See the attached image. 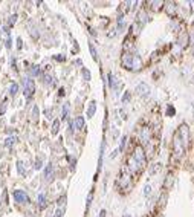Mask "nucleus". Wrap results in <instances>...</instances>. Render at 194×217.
Instances as JSON below:
<instances>
[{
	"instance_id": "obj_1",
	"label": "nucleus",
	"mask_w": 194,
	"mask_h": 217,
	"mask_svg": "<svg viewBox=\"0 0 194 217\" xmlns=\"http://www.w3.org/2000/svg\"><path fill=\"white\" fill-rule=\"evenodd\" d=\"M183 153H185V147H183V144H182L179 135L176 133V135H174V139H173V162L179 161V159L183 156Z\"/></svg>"
},
{
	"instance_id": "obj_37",
	"label": "nucleus",
	"mask_w": 194,
	"mask_h": 217,
	"mask_svg": "<svg viewBox=\"0 0 194 217\" xmlns=\"http://www.w3.org/2000/svg\"><path fill=\"white\" fill-rule=\"evenodd\" d=\"M55 60H58V61H64V57H61V55H55Z\"/></svg>"
},
{
	"instance_id": "obj_8",
	"label": "nucleus",
	"mask_w": 194,
	"mask_h": 217,
	"mask_svg": "<svg viewBox=\"0 0 194 217\" xmlns=\"http://www.w3.org/2000/svg\"><path fill=\"white\" fill-rule=\"evenodd\" d=\"M167 6H165V11H167V14L170 16V17H176V3L174 2H168V3H165Z\"/></svg>"
},
{
	"instance_id": "obj_28",
	"label": "nucleus",
	"mask_w": 194,
	"mask_h": 217,
	"mask_svg": "<svg viewBox=\"0 0 194 217\" xmlns=\"http://www.w3.org/2000/svg\"><path fill=\"white\" fill-rule=\"evenodd\" d=\"M174 113H176L174 107H171V105H170V107H168V110H167V115H168V116H173Z\"/></svg>"
},
{
	"instance_id": "obj_38",
	"label": "nucleus",
	"mask_w": 194,
	"mask_h": 217,
	"mask_svg": "<svg viewBox=\"0 0 194 217\" xmlns=\"http://www.w3.org/2000/svg\"><path fill=\"white\" fill-rule=\"evenodd\" d=\"M100 217H106V209H101V212H100Z\"/></svg>"
},
{
	"instance_id": "obj_27",
	"label": "nucleus",
	"mask_w": 194,
	"mask_h": 217,
	"mask_svg": "<svg viewBox=\"0 0 194 217\" xmlns=\"http://www.w3.org/2000/svg\"><path fill=\"white\" fill-rule=\"evenodd\" d=\"M109 84H110V87H115V78L112 73H109Z\"/></svg>"
},
{
	"instance_id": "obj_18",
	"label": "nucleus",
	"mask_w": 194,
	"mask_h": 217,
	"mask_svg": "<svg viewBox=\"0 0 194 217\" xmlns=\"http://www.w3.org/2000/svg\"><path fill=\"white\" fill-rule=\"evenodd\" d=\"M58 130H60V121L57 119V121H54V124H52V133H54V135H57V133H58Z\"/></svg>"
},
{
	"instance_id": "obj_35",
	"label": "nucleus",
	"mask_w": 194,
	"mask_h": 217,
	"mask_svg": "<svg viewBox=\"0 0 194 217\" xmlns=\"http://www.w3.org/2000/svg\"><path fill=\"white\" fill-rule=\"evenodd\" d=\"M67 108H69V105L66 104V105H64V108H63V118H66V115H67Z\"/></svg>"
},
{
	"instance_id": "obj_9",
	"label": "nucleus",
	"mask_w": 194,
	"mask_h": 217,
	"mask_svg": "<svg viewBox=\"0 0 194 217\" xmlns=\"http://www.w3.org/2000/svg\"><path fill=\"white\" fill-rule=\"evenodd\" d=\"M142 67V61L138 55H133V61H132V69L130 70H139Z\"/></svg>"
},
{
	"instance_id": "obj_5",
	"label": "nucleus",
	"mask_w": 194,
	"mask_h": 217,
	"mask_svg": "<svg viewBox=\"0 0 194 217\" xmlns=\"http://www.w3.org/2000/svg\"><path fill=\"white\" fill-rule=\"evenodd\" d=\"M12 196H14L16 202H19V203H28V202H29L28 194H26L25 191H22V190H16V191L12 193Z\"/></svg>"
},
{
	"instance_id": "obj_6",
	"label": "nucleus",
	"mask_w": 194,
	"mask_h": 217,
	"mask_svg": "<svg viewBox=\"0 0 194 217\" xmlns=\"http://www.w3.org/2000/svg\"><path fill=\"white\" fill-rule=\"evenodd\" d=\"M132 61H133V54H129V52H125L124 55H122V58H121V64H122V67L124 69H132Z\"/></svg>"
},
{
	"instance_id": "obj_25",
	"label": "nucleus",
	"mask_w": 194,
	"mask_h": 217,
	"mask_svg": "<svg viewBox=\"0 0 194 217\" xmlns=\"http://www.w3.org/2000/svg\"><path fill=\"white\" fill-rule=\"evenodd\" d=\"M125 142H127V136H124V138L121 139V145H119V151H122V150H124V147H125Z\"/></svg>"
},
{
	"instance_id": "obj_4",
	"label": "nucleus",
	"mask_w": 194,
	"mask_h": 217,
	"mask_svg": "<svg viewBox=\"0 0 194 217\" xmlns=\"http://www.w3.org/2000/svg\"><path fill=\"white\" fill-rule=\"evenodd\" d=\"M34 90H35V86H34V81L32 80H29V78H26L25 80V96L26 98H31L32 95H34Z\"/></svg>"
},
{
	"instance_id": "obj_21",
	"label": "nucleus",
	"mask_w": 194,
	"mask_h": 217,
	"mask_svg": "<svg viewBox=\"0 0 194 217\" xmlns=\"http://www.w3.org/2000/svg\"><path fill=\"white\" fill-rule=\"evenodd\" d=\"M16 141H17V138H14V136H11V138H8V139H6V142H5V144H6L8 147H11V145H12V144H14Z\"/></svg>"
},
{
	"instance_id": "obj_31",
	"label": "nucleus",
	"mask_w": 194,
	"mask_h": 217,
	"mask_svg": "<svg viewBox=\"0 0 194 217\" xmlns=\"http://www.w3.org/2000/svg\"><path fill=\"white\" fill-rule=\"evenodd\" d=\"M129 98H130V92H125V93H124V96H122V102H127V101H129Z\"/></svg>"
},
{
	"instance_id": "obj_22",
	"label": "nucleus",
	"mask_w": 194,
	"mask_h": 217,
	"mask_svg": "<svg viewBox=\"0 0 194 217\" xmlns=\"http://www.w3.org/2000/svg\"><path fill=\"white\" fill-rule=\"evenodd\" d=\"M83 76H84L86 81H89V80H90V72H89L87 69H83Z\"/></svg>"
},
{
	"instance_id": "obj_32",
	"label": "nucleus",
	"mask_w": 194,
	"mask_h": 217,
	"mask_svg": "<svg viewBox=\"0 0 194 217\" xmlns=\"http://www.w3.org/2000/svg\"><path fill=\"white\" fill-rule=\"evenodd\" d=\"M92 197H93V193L90 191V193H89V196H87V206H90V203H92Z\"/></svg>"
},
{
	"instance_id": "obj_12",
	"label": "nucleus",
	"mask_w": 194,
	"mask_h": 217,
	"mask_svg": "<svg viewBox=\"0 0 194 217\" xmlns=\"http://www.w3.org/2000/svg\"><path fill=\"white\" fill-rule=\"evenodd\" d=\"M130 179V174H125V170L122 171V174H121V180H119V185H121V188H127V180Z\"/></svg>"
},
{
	"instance_id": "obj_3",
	"label": "nucleus",
	"mask_w": 194,
	"mask_h": 217,
	"mask_svg": "<svg viewBox=\"0 0 194 217\" xmlns=\"http://www.w3.org/2000/svg\"><path fill=\"white\" fill-rule=\"evenodd\" d=\"M177 135H179V138H180V141H182L183 147L186 148V147H188V144H189V129H188V126H186V124H182V126L179 127Z\"/></svg>"
},
{
	"instance_id": "obj_16",
	"label": "nucleus",
	"mask_w": 194,
	"mask_h": 217,
	"mask_svg": "<svg viewBox=\"0 0 194 217\" xmlns=\"http://www.w3.org/2000/svg\"><path fill=\"white\" fill-rule=\"evenodd\" d=\"M89 49H90V54H92L93 60H95V61H98V55H96V49L93 48V44H92V43H89Z\"/></svg>"
},
{
	"instance_id": "obj_7",
	"label": "nucleus",
	"mask_w": 194,
	"mask_h": 217,
	"mask_svg": "<svg viewBox=\"0 0 194 217\" xmlns=\"http://www.w3.org/2000/svg\"><path fill=\"white\" fill-rule=\"evenodd\" d=\"M136 92H138V95H139V96H147V95H148V92H150V87H148V84L141 83V84H138Z\"/></svg>"
},
{
	"instance_id": "obj_11",
	"label": "nucleus",
	"mask_w": 194,
	"mask_h": 217,
	"mask_svg": "<svg viewBox=\"0 0 194 217\" xmlns=\"http://www.w3.org/2000/svg\"><path fill=\"white\" fill-rule=\"evenodd\" d=\"M141 141H142L144 144H147V142L150 141V130H148L147 127H144L142 132H141Z\"/></svg>"
},
{
	"instance_id": "obj_10",
	"label": "nucleus",
	"mask_w": 194,
	"mask_h": 217,
	"mask_svg": "<svg viewBox=\"0 0 194 217\" xmlns=\"http://www.w3.org/2000/svg\"><path fill=\"white\" fill-rule=\"evenodd\" d=\"M44 177H46L48 182H51V180L54 179V167H52V164H49V165L46 167V170H44Z\"/></svg>"
},
{
	"instance_id": "obj_2",
	"label": "nucleus",
	"mask_w": 194,
	"mask_h": 217,
	"mask_svg": "<svg viewBox=\"0 0 194 217\" xmlns=\"http://www.w3.org/2000/svg\"><path fill=\"white\" fill-rule=\"evenodd\" d=\"M141 167H145V164H147V159H145V151H144V148L141 147V145H138L135 150H133V156H132Z\"/></svg>"
},
{
	"instance_id": "obj_23",
	"label": "nucleus",
	"mask_w": 194,
	"mask_h": 217,
	"mask_svg": "<svg viewBox=\"0 0 194 217\" xmlns=\"http://www.w3.org/2000/svg\"><path fill=\"white\" fill-rule=\"evenodd\" d=\"M32 118H34V119L38 118V107H37V105H34V108H32Z\"/></svg>"
},
{
	"instance_id": "obj_36",
	"label": "nucleus",
	"mask_w": 194,
	"mask_h": 217,
	"mask_svg": "<svg viewBox=\"0 0 194 217\" xmlns=\"http://www.w3.org/2000/svg\"><path fill=\"white\" fill-rule=\"evenodd\" d=\"M22 46H23V44H22V40H20V38H17V48H19V49H22Z\"/></svg>"
},
{
	"instance_id": "obj_29",
	"label": "nucleus",
	"mask_w": 194,
	"mask_h": 217,
	"mask_svg": "<svg viewBox=\"0 0 194 217\" xmlns=\"http://www.w3.org/2000/svg\"><path fill=\"white\" fill-rule=\"evenodd\" d=\"M16 22H17V16H11L9 17V26H12Z\"/></svg>"
},
{
	"instance_id": "obj_13",
	"label": "nucleus",
	"mask_w": 194,
	"mask_h": 217,
	"mask_svg": "<svg viewBox=\"0 0 194 217\" xmlns=\"http://www.w3.org/2000/svg\"><path fill=\"white\" fill-rule=\"evenodd\" d=\"M38 208L40 209H43V208H46V205H48V202H46V196L44 194H38Z\"/></svg>"
},
{
	"instance_id": "obj_39",
	"label": "nucleus",
	"mask_w": 194,
	"mask_h": 217,
	"mask_svg": "<svg viewBox=\"0 0 194 217\" xmlns=\"http://www.w3.org/2000/svg\"><path fill=\"white\" fill-rule=\"evenodd\" d=\"M0 43H2V41H0Z\"/></svg>"
},
{
	"instance_id": "obj_30",
	"label": "nucleus",
	"mask_w": 194,
	"mask_h": 217,
	"mask_svg": "<svg viewBox=\"0 0 194 217\" xmlns=\"http://www.w3.org/2000/svg\"><path fill=\"white\" fill-rule=\"evenodd\" d=\"M5 110H6V101H3L0 105V113H5Z\"/></svg>"
},
{
	"instance_id": "obj_20",
	"label": "nucleus",
	"mask_w": 194,
	"mask_h": 217,
	"mask_svg": "<svg viewBox=\"0 0 194 217\" xmlns=\"http://www.w3.org/2000/svg\"><path fill=\"white\" fill-rule=\"evenodd\" d=\"M31 73L32 75H40V67L38 66H32L31 67Z\"/></svg>"
},
{
	"instance_id": "obj_33",
	"label": "nucleus",
	"mask_w": 194,
	"mask_h": 217,
	"mask_svg": "<svg viewBox=\"0 0 194 217\" xmlns=\"http://www.w3.org/2000/svg\"><path fill=\"white\" fill-rule=\"evenodd\" d=\"M38 168H41V159L35 161V170H38Z\"/></svg>"
},
{
	"instance_id": "obj_15",
	"label": "nucleus",
	"mask_w": 194,
	"mask_h": 217,
	"mask_svg": "<svg viewBox=\"0 0 194 217\" xmlns=\"http://www.w3.org/2000/svg\"><path fill=\"white\" fill-rule=\"evenodd\" d=\"M17 92H19V84L17 83H12L11 86H9V95H17Z\"/></svg>"
},
{
	"instance_id": "obj_19",
	"label": "nucleus",
	"mask_w": 194,
	"mask_h": 217,
	"mask_svg": "<svg viewBox=\"0 0 194 217\" xmlns=\"http://www.w3.org/2000/svg\"><path fill=\"white\" fill-rule=\"evenodd\" d=\"M139 25H141V23H138V22L132 25V29H133V35H138V34H139V31H138V29H139Z\"/></svg>"
},
{
	"instance_id": "obj_17",
	"label": "nucleus",
	"mask_w": 194,
	"mask_h": 217,
	"mask_svg": "<svg viewBox=\"0 0 194 217\" xmlns=\"http://www.w3.org/2000/svg\"><path fill=\"white\" fill-rule=\"evenodd\" d=\"M95 110H96V105H95V102H92V104H90V107H89V110H87V116H89V118H92V115L95 113Z\"/></svg>"
},
{
	"instance_id": "obj_14",
	"label": "nucleus",
	"mask_w": 194,
	"mask_h": 217,
	"mask_svg": "<svg viewBox=\"0 0 194 217\" xmlns=\"http://www.w3.org/2000/svg\"><path fill=\"white\" fill-rule=\"evenodd\" d=\"M83 127H84V118H83V116H78V118L75 119V129L81 130Z\"/></svg>"
},
{
	"instance_id": "obj_26",
	"label": "nucleus",
	"mask_w": 194,
	"mask_h": 217,
	"mask_svg": "<svg viewBox=\"0 0 194 217\" xmlns=\"http://www.w3.org/2000/svg\"><path fill=\"white\" fill-rule=\"evenodd\" d=\"M17 170L20 174H25V168H23V164L22 162H17Z\"/></svg>"
},
{
	"instance_id": "obj_24",
	"label": "nucleus",
	"mask_w": 194,
	"mask_h": 217,
	"mask_svg": "<svg viewBox=\"0 0 194 217\" xmlns=\"http://www.w3.org/2000/svg\"><path fill=\"white\" fill-rule=\"evenodd\" d=\"M43 81H44V83L49 86V84H52V76H49V75H44V76H43Z\"/></svg>"
},
{
	"instance_id": "obj_34",
	"label": "nucleus",
	"mask_w": 194,
	"mask_h": 217,
	"mask_svg": "<svg viewBox=\"0 0 194 217\" xmlns=\"http://www.w3.org/2000/svg\"><path fill=\"white\" fill-rule=\"evenodd\" d=\"M150 191H151V187H150V185H147V187H145V190H144V194H145V196H148V194H150Z\"/></svg>"
}]
</instances>
